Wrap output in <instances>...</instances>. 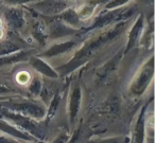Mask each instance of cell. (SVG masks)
Segmentation results:
<instances>
[{
	"label": "cell",
	"mask_w": 155,
	"mask_h": 143,
	"mask_svg": "<svg viewBox=\"0 0 155 143\" xmlns=\"http://www.w3.org/2000/svg\"><path fill=\"white\" fill-rule=\"evenodd\" d=\"M3 36V29H2V21L0 19V38Z\"/></svg>",
	"instance_id": "6da1fadb"
},
{
	"label": "cell",
	"mask_w": 155,
	"mask_h": 143,
	"mask_svg": "<svg viewBox=\"0 0 155 143\" xmlns=\"http://www.w3.org/2000/svg\"><path fill=\"white\" fill-rule=\"evenodd\" d=\"M88 9H89V10H93V8H91V5H88ZM91 12H93V11H89V13H91ZM81 15H82V16L87 15V14H86V11H84V12H81Z\"/></svg>",
	"instance_id": "7a4b0ae2"
}]
</instances>
